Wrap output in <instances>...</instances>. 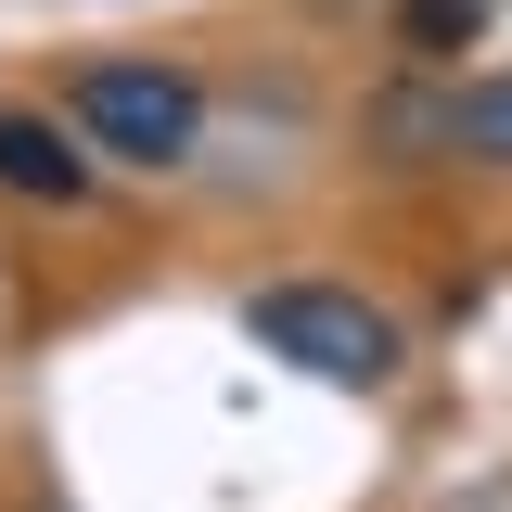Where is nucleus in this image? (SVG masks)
<instances>
[{"mask_svg": "<svg viewBox=\"0 0 512 512\" xmlns=\"http://www.w3.org/2000/svg\"><path fill=\"white\" fill-rule=\"evenodd\" d=\"M0 192H26V205H77V192H90V154H77L52 116L0 103Z\"/></svg>", "mask_w": 512, "mask_h": 512, "instance_id": "nucleus-3", "label": "nucleus"}, {"mask_svg": "<svg viewBox=\"0 0 512 512\" xmlns=\"http://www.w3.org/2000/svg\"><path fill=\"white\" fill-rule=\"evenodd\" d=\"M244 333L269 359H295L308 384H384L397 372V320L359 308L346 282H269V295H244Z\"/></svg>", "mask_w": 512, "mask_h": 512, "instance_id": "nucleus-1", "label": "nucleus"}, {"mask_svg": "<svg viewBox=\"0 0 512 512\" xmlns=\"http://www.w3.org/2000/svg\"><path fill=\"white\" fill-rule=\"evenodd\" d=\"M77 128L128 154V167H180L192 141H205V90H192L180 64H90L77 77Z\"/></svg>", "mask_w": 512, "mask_h": 512, "instance_id": "nucleus-2", "label": "nucleus"}, {"mask_svg": "<svg viewBox=\"0 0 512 512\" xmlns=\"http://www.w3.org/2000/svg\"><path fill=\"white\" fill-rule=\"evenodd\" d=\"M487 13H500V0H397V39H410V52H474Z\"/></svg>", "mask_w": 512, "mask_h": 512, "instance_id": "nucleus-5", "label": "nucleus"}, {"mask_svg": "<svg viewBox=\"0 0 512 512\" xmlns=\"http://www.w3.org/2000/svg\"><path fill=\"white\" fill-rule=\"evenodd\" d=\"M448 154L512 167V64H500V77H474V90H448Z\"/></svg>", "mask_w": 512, "mask_h": 512, "instance_id": "nucleus-4", "label": "nucleus"}]
</instances>
